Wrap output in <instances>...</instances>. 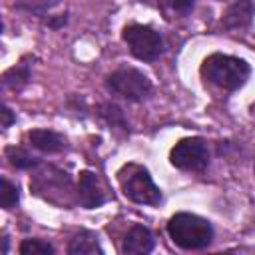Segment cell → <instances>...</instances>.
Masks as SVG:
<instances>
[{
	"instance_id": "1",
	"label": "cell",
	"mask_w": 255,
	"mask_h": 255,
	"mask_svg": "<svg viewBox=\"0 0 255 255\" xmlns=\"http://www.w3.org/2000/svg\"><path fill=\"white\" fill-rule=\"evenodd\" d=\"M201 76L205 82L221 90L235 92L247 84L251 76V66L243 58L215 52L201 62Z\"/></svg>"
},
{
	"instance_id": "2",
	"label": "cell",
	"mask_w": 255,
	"mask_h": 255,
	"mask_svg": "<svg viewBox=\"0 0 255 255\" xmlns=\"http://www.w3.org/2000/svg\"><path fill=\"white\" fill-rule=\"evenodd\" d=\"M167 235L169 239L185 249V251H199L211 245L213 241V225L195 213H175L167 221Z\"/></svg>"
},
{
	"instance_id": "3",
	"label": "cell",
	"mask_w": 255,
	"mask_h": 255,
	"mask_svg": "<svg viewBox=\"0 0 255 255\" xmlns=\"http://www.w3.org/2000/svg\"><path fill=\"white\" fill-rule=\"evenodd\" d=\"M118 181L124 195L139 205H157L161 201V189L153 183L149 171L137 163H126L118 171Z\"/></svg>"
},
{
	"instance_id": "4",
	"label": "cell",
	"mask_w": 255,
	"mask_h": 255,
	"mask_svg": "<svg viewBox=\"0 0 255 255\" xmlns=\"http://www.w3.org/2000/svg\"><path fill=\"white\" fill-rule=\"evenodd\" d=\"M106 88L128 102H141L151 92V80L135 68H120L108 74Z\"/></svg>"
},
{
	"instance_id": "5",
	"label": "cell",
	"mask_w": 255,
	"mask_h": 255,
	"mask_svg": "<svg viewBox=\"0 0 255 255\" xmlns=\"http://www.w3.org/2000/svg\"><path fill=\"white\" fill-rule=\"evenodd\" d=\"M122 38L128 44L131 56L141 62H155L163 54V38L149 26L129 24L124 28Z\"/></svg>"
},
{
	"instance_id": "6",
	"label": "cell",
	"mask_w": 255,
	"mask_h": 255,
	"mask_svg": "<svg viewBox=\"0 0 255 255\" xmlns=\"http://www.w3.org/2000/svg\"><path fill=\"white\" fill-rule=\"evenodd\" d=\"M169 163L183 171H203L209 163V149L203 137H183L169 151Z\"/></svg>"
},
{
	"instance_id": "7",
	"label": "cell",
	"mask_w": 255,
	"mask_h": 255,
	"mask_svg": "<svg viewBox=\"0 0 255 255\" xmlns=\"http://www.w3.org/2000/svg\"><path fill=\"white\" fill-rule=\"evenodd\" d=\"M78 201L86 209H94V207H100L106 203V195L100 189L96 173H92L88 169L80 171V177H78Z\"/></svg>"
},
{
	"instance_id": "8",
	"label": "cell",
	"mask_w": 255,
	"mask_h": 255,
	"mask_svg": "<svg viewBox=\"0 0 255 255\" xmlns=\"http://www.w3.org/2000/svg\"><path fill=\"white\" fill-rule=\"evenodd\" d=\"M153 245H155L153 233H151L145 225L135 223V225H131L129 231L126 233L122 251H124L126 255H145V253H151Z\"/></svg>"
},
{
	"instance_id": "9",
	"label": "cell",
	"mask_w": 255,
	"mask_h": 255,
	"mask_svg": "<svg viewBox=\"0 0 255 255\" xmlns=\"http://www.w3.org/2000/svg\"><path fill=\"white\" fill-rule=\"evenodd\" d=\"M255 14V6L251 0H235L227 6V10L221 16V26L225 30H239V28H247L253 20Z\"/></svg>"
},
{
	"instance_id": "10",
	"label": "cell",
	"mask_w": 255,
	"mask_h": 255,
	"mask_svg": "<svg viewBox=\"0 0 255 255\" xmlns=\"http://www.w3.org/2000/svg\"><path fill=\"white\" fill-rule=\"evenodd\" d=\"M28 141L42 153H58L66 149V139L58 131L52 129H32L28 133Z\"/></svg>"
},
{
	"instance_id": "11",
	"label": "cell",
	"mask_w": 255,
	"mask_h": 255,
	"mask_svg": "<svg viewBox=\"0 0 255 255\" xmlns=\"http://www.w3.org/2000/svg\"><path fill=\"white\" fill-rule=\"evenodd\" d=\"M102 255L104 253V249L100 247V243H98V237H96V233H92V231H80L72 241H70V245H68V255Z\"/></svg>"
},
{
	"instance_id": "12",
	"label": "cell",
	"mask_w": 255,
	"mask_h": 255,
	"mask_svg": "<svg viewBox=\"0 0 255 255\" xmlns=\"http://www.w3.org/2000/svg\"><path fill=\"white\" fill-rule=\"evenodd\" d=\"M96 114H98L108 126L120 128V129H124V131H129V124H128V120H126V114H124V110H122L118 104H114V102H104V104H100V106L96 108Z\"/></svg>"
},
{
	"instance_id": "13",
	"label": "cell",
	"mask_w": 255,
	"mask_h": 255,
	"mask_svg": "<svg viewBox=\"0 0 255 255\" xmlns=\"http://www.w3.org/2000/svg\"><path fill=\"white\" fill-rule=\"evenodd\" d=\"M30 80V68L28 66H16L2 74V88L4 90H18L26 86Z\"/></svg>"
},
{
	"instance_id": "14",
	"label": "cell",
	"mask_w": 255,
	"mask_h": 255,
	"mask_svg": "<svg viewBox=\"0 0 255 255\" xmlns=\"http://www.w3.org/2000/svg\"><path fill=\"white\" fill-rule=\"evenodd\" d=\"M6 157H8L10 165L16 167V169H32V167L40 165V161H38L34 155H30L26 149L16 147V145L6 147Z\"/></svg>"
},
{
	"instance_id": "15",
	"label": "cell",
	"mask_w": 255,
	"mask_h": 255,
	"mask_svg": "<svg viewBox=\"0 0 255 255\" xmlns=\"http://www.w3.org/2000/svg\"><path fill=\"white\" fill-rule=\"evenodd\" d=\"M22 255H54L56 253V249H54V245H50L48 241H44V239H36V237H32V239H24L22 243H20V249H18Z\"/></svg>"
},
{
	"instance_id": "16",
	"label": "cell",
	"mask_w": 255,
	"mask_h": 255,
	"mask_svg": "<svg viewBox=\"0 0 255 255\" xmlns=\"http://www.w3.org/2000/svg\"><path fill=\"white\" fill-rule=\"evenodd\" d=\"M0 201H2V207H4V209H12V207H16L18 201H20L18 185L12 183V181L6 179V177L2 179V197H0Z\"/></svg>"
},
{
	"instance_id": "17",
	"label": "cell",
	"mask_w": 255,
	"mask_h": 255,
	"mask_svg": "<svg viewBox=\"0 0 255 255\" xmlns=\"http://www.w3.org/2000/svg\"><path fill=\"white\" fill-rule=\"evenodd\" d=\"M157 4L161 6V10L171 12V14H179V16L189 14L193 8V0H157Z\"/></svg>"
},
{
	"instance_id": "18",
	"label": "cell",
	"mask_w": 255,
	"mask_h": 255,
	"mask_svg": "<svg viewBox=\"0 0 255 255\" xmlns=\"http://www.w3.org/2000/svg\"><path fill=\"white\" fill-rule=\"evenodd\" d=\"M0 114H2V129L10 128V126H12L14 122H16V116L12 114V110H10V108H8L6 104L2 106V112H0Z\"/></svg>"
},
{
	"instance_id": "19",
	"label": "cell",
	"mask_w": 255,
	"mask_h": 255,
	"mask_svg": "<svg viewBox=\"0 0 255 255\" xmlns=\"http://www.w3.org/2000/svg\"><path fill=\"white\" fill-rule=\"evenodd\" d=\"M68 24V14L64 12V14H58V16H54V18H50L48 20V28H52V30H58V28H62V26H66Z\"/></svg>"
},
{
	"instance_id": "20",
	"label": "cell",
	"mask_w": 255,
	"mask_h": 255,
	"mask_svg": "<svg viewBox=\"0 0 255 255\" xmlns=\"http://www.w3.org/2000/svg\"><path fill=\"white\" fill-rule=\"evenodd\" d=\"M2 253H8V237H2Z\"/></svg>"
}]
</instances>
